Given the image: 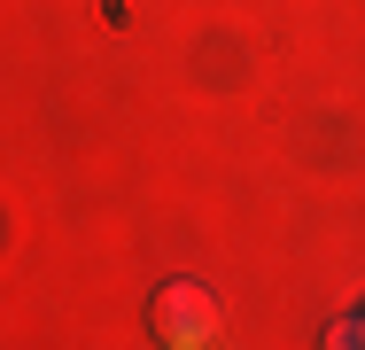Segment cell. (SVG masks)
Wrapping results in <instances>:
<instances>
[{"mask_svg": "<svg viewBox=\"0 0 365 350\" xmlns=\"http://www.w3.org/2000/svg\"><path fill=\"white\" fill-rule=\"evenodd\" d=\"M148 335L171 350H195L218 335V304H210V288H195V280H163L155 296H148Z\"/></svg>", "mask_w": 365, "mask_h": 350, "instance_id": "1", "label": "cell"}, {"mask_svg": "<svg viewBox=\"0 0 365 350\" xmlns=\"http://www.w3.org/2000/svg\"><path fill=\"white\" fill-rule=\"evenodd\" d=\"M327 343H365V311H358V319H334V327H327Z\"/></svg>", "mask_w": 365, "mask_h": 350, "instance_id": "2", "label": "cell"}]
</instances>
